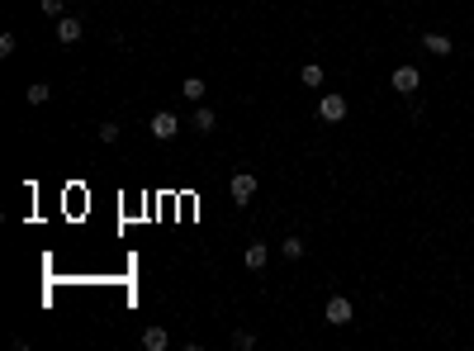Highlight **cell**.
Returning a JSON list of instances; mask_svg holds the SVG:
<instances>
[{
  "instance_id": "6da1fadb",
  "label": "cell",
  "mask_w": 474,
  "mask_h": 351,
  "mask_svg": "<svg viewBox=\"0 0 474 351\" xmlns=\"http://www.w3.org/2000/svg\"><path fill=\"white\" fill-rule=\"evenodd\" d=\"M318 114H323V124H342V119H347V96L328 91V96L318 100Z\"/></svg>"
},
{
  "instance_id": "7a4b0ae2",
  "label": "cell",
  "mask_w": 474,
  "mask_h": 351,
  "mask_svg": "<svg viewBox=\"0 0 474 351\" xmlns=\"http://www.w3.org/2000/svg\"><path fill=\"white\" fill-rule=\"evenodd\" d=\"M175 133H180V119H175L171 110H157V114H152V138H157V143H171Z\"/></svg>"
},
{
  "instance_id": "3957f363",
  "label": "cell",
  "mask_w": 474,
  "mask_h": 351,
  "mask_svg": "<svg viewBox=\"0 0 474 351\" xmlns=\"http://www.w3.org/2000/svg\"><path fill=\"white\" fill-rule=\"evenodd\" d=\"M323 313H328V323H332V328H347V323H351V313H356V309H351V299H347V294H332V299H328V309H323Z\"/></svg>"
},
{
  "instance_id": "277c9868",
  "label": "cell",
  "mask_w": 474,
  "mask_h": 351,
  "mask_svg": "<svg viewBox=\"0 0 474 351\" xmlns=\"http://www.w3.org/2000/svg\"><path fill=\"white\" fill-rule=\"evenodd\" d=\"M417 86H422L417 67H394V91H398V96H412Z\"/></svg>"
},
{
  "instance_id": "5b68a950",
  "label": "cell",
  "mask_w": 474,
  "mask_h": 351,
  "mask_svg": "<svg viewBox=\"0 0 474 351\" xmlns=\"http://www.w3.org/2000/svg\"><path fill=\"white\" fill-rule=\"evenodd\" d=\"M252 195H256V176L252 171H237L233 176V200H237V205H252Z\"/></svg>"
},
{
  "instance_id": "8992f818",
  "label": "cell",
  "mask_w": 474,
  "mask_h": 351,
  "mask_svg": "<svg viewBox=\"0 0 474 351\" xmlns=\"http://www.w3.org/2000/svg\"><path fill=\"white\" fill-rule=\"evenodd\" d=\"M57 43H81V19H71V15L57 19Z\"/></svg>"
},
{
  "instance_id": "52a82bcc",
  "label": "cell",
  "mask_w": 474,
  "mask_h": 351,
  "mask_svg": "<svg viewBox=\"0 0 474 351\" xmlns=\"http://www.w3.org/2000/svg\"><path fill=\"white\" fill-rule=\"evenodd\" d=\"M242 261H247V266H252V271H261V266H266V261H270V247H266V242H252V247H247V256H242Z\"/></svg>"
},
{
  "instance_id": "ba28073f",
  "label": "cell",
  "mask_w": 474,
  "mask_h": 351,
  "mask_svg": "<svg viewBox=\"0 0 474 351\" xmlns=\"http://www.w3.org/2000/svg\"><path fill=\"white\" fill-rule=\"evenodd\" d=\"M166 342H171L166 328H142V347H147V351H166Z\"/></svg>"
},
{
  "instance_id": "9c48e42d",
  "label": "cell",
  "mask_w": 474,
  "mask_h": 351,
  "mask_svg": "<svg viewBox=\"0 0 474 351\" xmlns=\"http://www.w3.org/2000/svg\"><path fill=\"white\" fill-rule=\"evenodd\" d=\"M422 48H427V52H437V57H446V52H456V48H451V38H446V33H422Z\"/></svg>"
},
{
  "instance_id": "30bf717a",
  "label": "cell",
  "mask_w": 474,
  "mask_h": 351,
  "mask_svg": "<svg viewBox=\"0 0 474 351\" xmlns=\"http://www.w3.org/2000/svg\"><path fill=\"white\" fill-rule=\"evenodd\" d=\"M214 124H219V114L200 105V110H195V133H214Z\"/></svg>"
},
{
  "instance_id": "8fae6325",
  "label": "cell",
  "mask_w": 474,
  "mask_h": 351,
  "mask_svg": "<svg viewBox=\"0 0 474 351\" xmlns=\"http://www.w3.org/2000/svg\"><path fill=\"white\" fill-rule=\"evenodd\" d=\"M180 96H185V100H204V81H200V76H185Z\"/></svg>"
},
{
  "instance_id": "7c38bea8",
  "label": "cell",
  "mask_w": 474,
  "mask_h": 351,
  "mask_svg": "<svg viewBox=\"0 0 474 351\" xmlns=\"http://www.w3.org/2000/svg\"><path fill=\"white\" fill-rule=\"evenodd\" d=\"M299 81H304V86H323V67H318V62H308V67L299 71Z\"/></svg>"
},
{
  "instance_id": "4fadbf2b",
  "label": "cell",
  "mask_w": 474,
  "mask_h": 351,
  "mask_svg": "<svg viewBox=\"0 0 474 351\" xmlns=\"http://www.w3.org/2000/svg\"><path fill=\"white\" fill-rule=\"evenodd\" d=\"M280 256L299 261V256H304V242H299V238H284V242H280Z\"/></svg>"
},
{
  "instance_id": "5bb4252c",
  "label": "cell",
  "mask_w": 474,
  "mask_h": 351,
  "mask_svg": "<svg viewBox=\"0 0 474 351\" xmlns=\"http://www.w3.org/2000/svg\"><path fill=\"white\" fill-rule=\"evenodd\" d=\"M24 96H29V105H47V96H52V91H47V86H29Z\"/></svg>"
},
{
  "instance_id": "9a60e30c",
  "label": "cell",
  "mask_w": 474,
  "mask_h": 351,
  "mask_svg": "<svg viewBox=\"0 0 474 351\" xmlns=\"http://www.w3.org/2000/svg\"><path fill=\"white\" fill-rule=\"evenodd\" d=\"M100 143H119V124H100Z\"/></svg>"
},
{
  "instance_id": "2e32d148",
  "label": "cell",
  "mask_w": 474,
  "mask_h": 351,
  "mask_svg": "<svg viewBox=\"0 0 474 351\" xmlns=\"http://www.w3.org/2000/svg\"><path fill=\"white\" fill-rule=\"evenodd\" d=\"M233 347H237V351H252V347H256V337H252V333H237V337H233Z\"/></svg>"
},
{
  "instance_id": "e0dca14e",
  "label": "cell",
  "mask_w": 474,
  "mask_h": 351,
  "mask_svg": "<svg viewBox=\"0 0 474 351\" xmlns=\"http://www.w3.org/2000/svg\"><path fill=\"white\" fill-rule=\"evenodd\" d=\"M43 15H57V19H62V0H43Z\"/></svg>"
}]
</instances>
